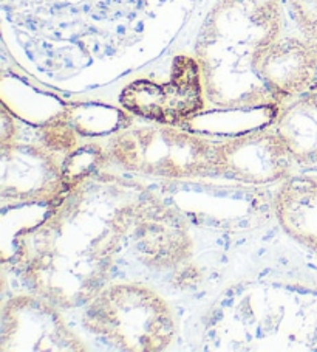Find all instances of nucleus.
<instances>
[{
	"label": "nucleus",
	"instance_id": "nucleus-1",
	"mask_svg": "<svg viewBox=\"0 0 317 352\" xmlns=\"http://www.w3.org/2000/svg\"><path fill=\"white\" fill-rule=\"evenodd\" d=\"M84 199L67 200L23 239V273L42 296L60 306L81 305L99 295L115 250L132 223V208L104 217L87 210Z\"/></svg>",
	"mask_w": 317,
	"mask_h": 352
},
{
	"label": "nucleus",
	"instance_id": "nucleus-2",
	"mask_svg": "<svg viewBox=\"0 0 317 352\" xmlns=\"http://www.w3.org/2000/svg\"><path fill=\"white\" fill-rule=\"evenodd\" d=\"M280 34V10L220 0L207 16L195 47L209 98L223 107L271 101V94L254 72V56Z\"/></svg>",
	"mask_w": 317,
	"mask_h": 352
},
{
	"label": "nucleus",
	"instance_id": "nucleus-3",
	"mask_svg": "<svg viewBox=\"0 0 317 352\" xmlns=\"http://www.w3.org/2000/svg\"><path fill=\"white\" fill-rule=\"evenodd\" d=\"M84 326L126 351H163L172 343V309L150 287L113 284L90 301Z\"/></svg>",
	"mask_w": 317,
	"mask_h": 352
},
{
	"label": "nucleus",
	"instance_id": "nucleus-4",
	"mask_svg": "<svg viewBox=\"0 0 317 352\" xmlns=\"http://www.w3.org/2000/svg\"><path fill=\"white\" fill-rule=\"evenodd\" d=\"M108 151L126 169L141 174L170 179L218 174L217 143L167 124L121 131L110 138Z\"/></svg>",
	"mask_w": 317,
	"mask_h": 352
},
{
	"label": "nucleus",
	"instance_id": "nucleus-5",
	"mask_svg": "<svg viewBox=\"0 0 317 352\" xmlns=\"http://www.w3.org/2000/svg\"><path fill=\"white\" fill-rule=\"evenodd\" d=\"M204 82L200 63L191 56H176L169 81H133L119 101L132 112L158 124L176 126L185 123L204 109Z\"/></svg>",
	"mask_w": 317,
	"mask_h": 352
},
{
	"label": "nucleus",
	"instance_id": "nucleus-6",
	"mask_svg": "<svg viewBox=\"0 0 317 352\" xmlns=\"http://www.w3.org/2000/svg\"><path fill=\"white\" fill-rule=\"evenodd\" d=\"M294 159L274 129L255 131L217 143V171L245 184L266 185L285 179Z\"/></svg>",
	"mask_w": 317,
	"mask_h": 352
},
{
	"label": "nucleus",
	"instance_id": "nucleus-7",
	"mask_svg": "<svg viewBox=\"0 0 317 352\" xmlns=\"http://www.w3.org/2000/svg\"><path fill=\"white\" fill-rule=\"evenodd\" d=\"M3 351H79V338L56 309L33 296H17L3 309Z\"/></svg>",
	"mask_w": 317,
	"mask_h": 352
},
{
	"label": "nucleus",
	"instance_id": "nucleus-8",
	"mask_svg": "<svg viewBox=\"0 0 317 352\" xmlns=\"http://www.w3.org/2000/svg\"><path fill=\"white\" fill-rule=\"evenodd\" d=\"M254 72L274 101L302 95L317 78V56L301 36H282L261 47Z\"/></svg>",
	"mask_w": 317,
	"mask_h": 352
},
{
	"label": "nucleus",
	"instance_id": "nucleus-9",
	"mask_svg": "<svg viewBox=\"0 0 317 352\" xmlns=\"http://www.w3.org/2000/svg\"><path fill=\"white\" fill-rule=\"evenodd\" d=\"M144 221H135V241L145 264L170 267L183 263L191 254L192 242L187 228L172 211L163 205H148L138 214Z\"/></svg>",
	"mask_w": 317,
	"mask_h": 352
},
{
	"label": "nucleus",
	"instance_id": "nucleus-10",
	"mask_svg": "<svg viewBox=\"0 0 317 352\" xmlns=\"http://www.w3.org/2000/svg\"><path fill=\"white\" fill-rule=\"evenodd\" d=\"M274 129L283 138L294 162L317 165V92H305L285 106Z\"/></svg>",
	"mask_w": 317,
	"mask_h": 352
},
{
	"label": "nucleus",
	"instance_id": "nucleus-11",
	"mask_svg": "<svg viewBox=\"0 0 317 352\" xmlns=\"http://www.w3.org/2000/svg\"><path fill=\"white\" fill-rule=\"evenodd\" d=\"M276 210L286 232L317 252V182L307 177L286 182L277 194Z\"/></svg>",
	"mask_w": 317,
	"mask_h": 352
},
{
	"label": "nucleus",
	"instance_id": "nucleus-12",
	"mask_svg": "<svg viewBox=\"0 0 317 352\" xmlns=\"http://www.w3.org/2000/svg\"><path fill=\"white\" fill-rule=\"evenodd\" d=\"M298 36L317 56V0H286Z\"/></svg>",
	"mask_w": 317,
	"mask_h": 352
},
{
	"label": "nucleus",
	"instance_id": "nucleus-13",
	"mask_svg": "<svg viewBox=\"0 0 317 352\" xmlns=\"http://www.w3.org/2000/svg\"><path fill=\"white\" fill-rule=\"evenodd\" d=\"M242 2H246L253 5V7L263 10H280V2L282 0H242Z\"/></svg>",
	"mask_w": 317,
	"mask_h": 352
}]
</instances>
